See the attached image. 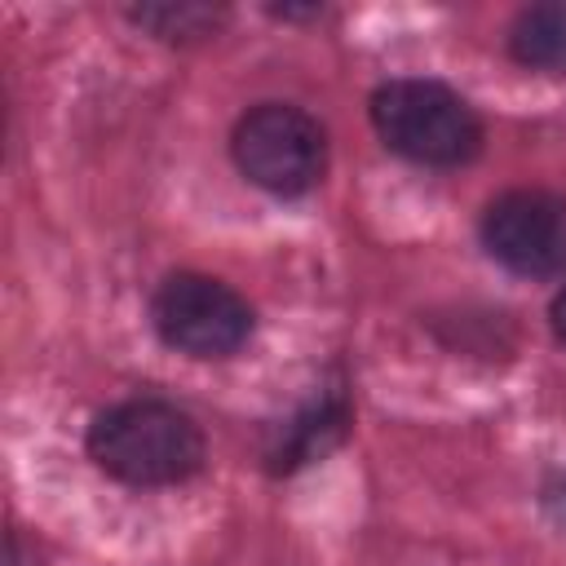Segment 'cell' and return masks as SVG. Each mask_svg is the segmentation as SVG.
I'll list each match as a JSON object with an SVG mask.
<instances>
[{"mask_svg": "<svg viewBox=\"0 0 566 566\" xmlns=\"http://www.w3.org/2000/svg\"><path fill=\"white\" fill-rule=\"evenodd\" d=\"M88 455L124 486H177L203 469V429L164 398H124L93 416Z\"/></svg>", "mask_w": 566, "mask_h": 566, "instance_id": "6da1fadb", "label": "cell"}, {"mask_svg": "<svg viewBox=\"0 0 566 566\" xmlns=\"http://www.w3.org/2000/svg\"><path fill=\"white\" fill-rule=\"evenodd\" d=\"M371 128L420 168H460L482 150V119L438 80H389L371 93Z\"/></svg>", "mask_w": 566, "mask_h": 566, "instance_id": "7a4b0ae2", "label": "cell"}, {"mask_svg": "<svg viewBox=\"0 0 566 566\" xmlns=\"http://www.w3.org/2000/svg\"><path fill=\"white\" fill-rule=\"evenodd\" d=\"M230 155L252 186L279 199H296L310 195L327 172V133L310 111L292 102H261L239 115Z\"/></svg>", "mask_w": 566, "mask_h": 566, "instance_id": "3957f363", "label": "cell"}, {"mask_svg": "<svg viewBox=\"0 0 566 566\" xmlns=\"http://www.w3.org/2000/svg\"><path fill=\"white\" fill-rule=\"evenodd\" d=\"M159 340L190 358H230L252 336V305L221 279L199 270L168 274L150 296Z\"/></svg>", "mask_w": 566, "mask_h": 566, "instance_id": "277c9868", "label": "cell"}, {"mask_svg": "<svg viewBox=\"0 0 566 566\" xmlns=\"http://www.w3.org/2000/svg\"><path fill=\"white\" fill-rule=\"evenodd\" d=\"M482 243L522 279L566 274V199L553 190L495 195L482 212Z\"/></svg>", "mask_w": 566, "mask_h": 566, "instance_id": "5b68a950", "label": "cell"}, {"mask_svg": "<svg viewBox=\"0 0 566 566\" xmlns=\"http://www.w3.org/2000/svg\"><path fill=\"white\" fill-rule=\"evenodd\" d=\"M349 420H354V407H349L345 389H318L310 402H301L287 420L274 424V433L265 442V469L274 478H283V473H296V469L323 460L332 447L345 442Z\"/></svg>", "mask_w": 566, "mask_h": 566, "instance_id": "8992f818", "label": "cell"}, {"mask_svg": "<svg viewBox=\"0 0 566 566\" xmlns=\"http://www.w3.org/2000/svg\"><path fill=\"white\" fill-rule=\"evenodd\" d=\"M509 53L531 71H566V0L522 9L509 27Z\"/></svg>", "mask_w": 566, "mask_h": 566, "instance_id": "52a82bcc", "label": "cell"}, {"mask_svg": "<svg viewBox=\"0 0 566 566\" xmlns=\"http://www.w3.org/2000/svg\"><path fill=\"white\" fill-rule=\"evenodd\" d=\"M226 9L221 4H199V0H168V4H133L128 9V22L150 31L155 40L164 44H199V40H212L221 27H226Z\"/></svg>", "mask_w": 566, "mask_h": 566, "instance_id": "ba28073f", "label": "cell"}, {"mask_svg": "<svg viewBox=\"0 0 566 566\" xmlns=\"http://www.w3.org/2000/svg\"><path fill=\"white\" fill-rule=\"evenodd\" d=\"M544 504H548V513H553V517H562V522H566V473H557V478L544 486Z\"/></svg>", "mask_w": 566, "mask_h": 566, "instance_id": "9c48e42d", "label": "cell"}, {"mask_svg": "<svg viewBox=\"0 0 566 566\" xmlns=\"http://www.w3.org/2000/svg\"><path fill=\"white\" fill-rule=\"evenodd\" d=\"M548 323H553V336L566 345V283L557 287V296H553V305H548Z\"/></svg>", "mask_w": 566, "mask_h": 566, "instance_id": "30bf717a", "label": "cell"}, {"mask_svg": "<svg viewBox=\"0 0 566 566\" xmlns=\"http://www.w3.org/2000/svg\"><path fill=\"white\" fill-rule=\"evenodd\" d=\"M9 566H35V553H27L18 535H9Z\"/></svg>", "mask_w": 566, "mask_h": 566, "instance_id": "8fae6325", "label": "cell"}]
</instances>
